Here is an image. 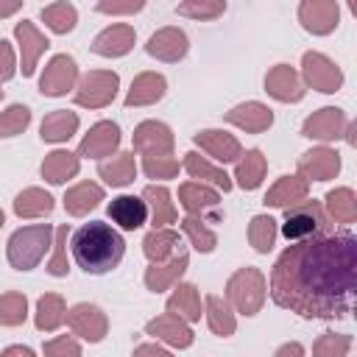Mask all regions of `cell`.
Segmentation results:
<instances>
[{
    "label": "cell",
    "instance_id": "ba28073f",
    "mask_svg": "<svg viewBox=\"0 0 357 357\" xmlns=\"http://www.w3.org/2000/svg\"><path fill=\"white\" fill-rule=\"evenodd\" d=\"M75 78H78L75 61L67 53H59V56H53L47 61V67H45V73L39 78V92L47 95V98H61V95H67L73 89Z\"/></svg>",
    "mask_w": 357,
    "mask_h": 357
},
{
    "label": "cell",
    "instance_id": "7a4b0ae2",
    "mask_svg": "<svg viewBox=\"0 0 357 357\" xmlns=\"http://www.w3.org/2000/svg\"><path fill=\"white\" fill-rule=\"evenodd\" d=\"M70 245H73L75 265L84 273H95V276L117 268L126 254V243H123L120 231H114L103 220H92V223H84L81 229H75L70 237Z\"/></svg>",
    "mask_w": 357,
    "mask_h": 357
},
{
    "label": "cell",
    "instance_id": "680465c9",
    "mask_svg": "<svg viewBox=\"0 0 357 357\" xmlns=\"http://www.w3.org/2000/svg\"><path fill=\"white\" fill-rule=\"evenodd\" d=\"M0 98H3V89H0Z\"/></svg>",
    "mask_w": 357,
    "mask_h": 357
},
{
    "label": "cell",
    "instance_id": "c3c4849f",
    "mask_svg": "<svg viewBox=\"0 0 357 357\" xmlns=\"http://www.w3.org/2000/svg\"><path fill=\"white\" fill-rule=\"evenodd\" d=\"M56 251H53V259L47 262V271L53 273V276H67V251H64V245H67V226H59L56 229Z\"/></svg>",
    "mask_w": 357,
    "mask_h": 357
},
{
    "label": "cell",
    "instance_id": "83f0119b",
    "mask_svg": "<svg viewBox=\"0 0 357 357\" xmlns=\"http://www.w3.org/2000/svg\"><path fill=\"white\" fill-rule=\"evenodd\" d=\"M142 201H145V206L151 209V223H153V229H162V226H167V223H176V206H173L170 192H167L165 187H156V184L145 187V190H142Z\"/></svg>",
    "mask_w": 357,
    "mask_h": 357
},
{
    "label": "cell",
    "instance_id": "8fae6325",
    "mask_svg": "<svg viewBox=\"0 0 357 357\" xmlns=\"http://www.w3.org/2000/svg\"><path fill=\"white\" fill-rule=\"evenodd\" d=\"M120 145V128L112 120H100L89 128V134L81 139L78 145V156L86 159H100V156H112Z\"/></svg>",
    "mask_w": 357,
    "mask_h": 357
},
{
    "label": "cell",
    "instance_id": "e575fe53",
    "mask_svg": "<svg viewBox=\"0 0 357 357\" xmlns=\"http://www.w3.org/2000/svg\"><path fill=\"white\" fill-rule=\"evenodd\" d=\"M14 212L20 218H45L53 212V198L39 187H28L14 198Z\"/></svg>",
    "mask_w": 357,
    "mask_h": 357
},
{
    "label": "cell",
    "instance_id": "9a60e30c",
    "mask_svg": "<svg viewBox=\"0 0 357 357\" xmlns=\"http://www.w3.org/2000/svg\"><path fill=\"white\" fill-rule=\"evenodd\" d=\"M134 151L137 153H170L173 151V134L165 123L145 120L134 128Z\"/></svg>",
    "mask_w": 357,
    "mask_h": 357
},
{
    "label": "cell",
    "instance_id": "f546056e",
    "mask_svg": "<svg viewBox=\"0 0 357 357\" xmlns=\"http://www.w3.org/2000/svg\"><path fill=\"white\" fill-rule=\"evenodd\" d=\"M265 167H268V162H265L262 151L251 148V151L240 153L234 178H237V184H240L243 190H257V187L262 184V178H265Z\"/></svg>",
    "mask_w": 357,
    "mask_h": 357
},
{
    "label": "cell",
    "instance_id": "7dc6e473",
    "mask_svg": "<svg viewBox=\"0 0 357 357\" xmlns=\"http://www.w3.org/2000/svg\"><path fill=\"white\" fill-rule=\"evenodd\" d=\"M349 349H351V340H349L346 335H332V332H326V335H321L318 343L312 346V354H318V357H343Z\"/></svg>",
    "mask_w": 357,
    "mask_h": 357
},
{
    "label": "cell",
    "instance_id": "6da1fadb",
    "mask_svg": "<svg viewBox=\"0 0 357 357\" xmlns=\"http://www.w3.org/2000/svg\"><path fill=\"white\" fill-rule=\"evenodd\" d=\"M357 284V240L318 234L293 240L271 271V298L301 318H346Z\"/></svg>",
    "mask_w": 357,
    "mask_h": 357
},
{
    "label": "cell",
    "instance_id": "bcb514c9",
    "mask_svg": "<svg viewBox=\"0 0 357 357\" xmlns=\"http://www.w3.org/2000/svg\"><path fill=\"white\" fill-rule=\"evenodd\" d=\"M142 170L148 178H173L178 173V162L170 153H145Z\"/></svg>",
    "mask_w": 357,
    "mask_h": 357
},
{
    "label": "cell",
    "instance_id": "d4e9b609",
    "mask_svg": "<svg viewBox=\"0 0 357 357\" xmlns=\"http://www.w3.org/2000/svg\"><path fill=\"white\" fill-rule=\"evenodd\" d=\"M167 84L159 73H142L134 78L131 92L126 95V106H151L165 95Z\"/></svg>",
    "mask_w": 357,
    "mask_h": 357
},
{
    "label": "cell",
    "instance_id": "7402d4cb",
    "mask_svg": "<svg viewBox=\"0 0 357 357\" xmlns=\"http://www.w3.org/2000/svg\"><path fill=\"white\" fill-rule=\"evenodd\" d=\"M195 145H201L209 156H215L218 162H237L243 148L240 142L226 134V131H215V128H206V131H198L195 134Z\"/></svg>",
    "mask_w": 357,
    "mask_h": 357
},
{
    "label": "cell",
    "instance_id": "f6af8a7d",
    "mask_svg": "<svg viewBox=\"0 0 357 357\" xmlns=\"http://www.w3.org/2000/svg\"><path fill=\"white\" fill-rule=\"evenodd\" d=\"M31 123V109L22 106V103H14L8 106L3 114H0V137H14V134H22Z\"/></svg>",
    "mask_w": 357,
    "mask_h": 357
},
{
    "label": "cell",
    "instance_id": "9f6ffc18",
    "mask_svg": "<svg viewBox=\"0 0 357 357\" xmlns=\"http://www.w3.org/2000/svg\"><path fill=\"white\" fill-rule=\"evenodd\" d=\"M3 354H25V357H31V354H33V349H28V346H8Z\"/></svg>",
    "mask_w": 357,
    "mask_h": 357
},
{
    "label": "cell",
    "instance_id": "836d02e7",
    "mask_svg": "<svg viewBox=\"0 0 357 357\" xmlns=\"http://www.w3.org/2000/svg\"><path fill=\"white\" fill-rule=\"evenodd\" d=\"M167 312L184 318V321H201V296L192 284H178L173 296L167 298Z\"/></svg>",
    "mask_w": 357,
    "mask_h": 357
},
{
    "label": "cell",
    "instance_id": "cb8c5ba5",
    "mask_svg": "<svg viewBox=\"0 0 357 357\" xmlns=\"http://www.w3.org/2000/svg\"><path fill=\"white\" fill-rule=\"evenodd\" d=\"M307 190H310V184H307V178H301V176H282L268 192H265V198H262V204L265 206H293V204H298V201H304L307 198Z\"/></svg>",
    "mask_w": 357,
    "mask_h": 357
},
{
    "label": "cell",
    "instance_id": "816d5d0a",
    "mask_svg": "<svg viewBox=\"0 0 357 357\" xmlns=\"http://www.w3.org/2000/svg\"><path fill=\"white\" fill-rule=\"evenodd\" d=\"M11 78H14V50H11V42L0 39V84Z\"/></svg>",
    "mask_w": 357,
    "mask_h": 357
},
{
    "label": "cell",
    "instance_id": "44dd1931",
    "mask_svg": "<svg viewBox=\"0 0 357 357\" xmlns=\"http://www.w3.org/2000/svg\"><path fill=\"white\" fill-rule=\"evenodd\" d=\"M134 47V28L131 25H112L106 31H100L92 42V50L98 56L114 59V56H126Z\"/></svg>",
    "mask_w": 357,
    "mask_h": 357
},
{
    "label": "cell",
    "instance_id": "f35d334b",
    "mask_svg": "<svg viewBox=\"0 0 357 357\" xmlns=\"http://www.w3.org/2000/svg\"><path fill=\"white\" fill-rule=\"evenodd\" d=\"M206 324H209V329L215 332V335H220V337H229V335H234V315H231V310L223 304V298H218V296H206Z\"/></svg>",
    "mask_w": 357,
    "mask_h": 357
},
{
    "label": "cell",
    "instance_id": "681fc988",
    "mask_svg": "<svg viewBox=\"0 0 357 357\" xmlns=\"http://www.w3.org/2000/svg\"><path fill=\"white\" fill-rule=\"evenodd\" d=\"M145 6V0H98V11L100 14H134Z\"/></svg>",
    "mask_w": 357,
    "mask_h": 357
},
{
    "label": "cell",
    "instance_id": "11a10c76",
    "mask_svg": "<svg viewBox=\"0 0 357 357\" xmlns=\"http://www.w3.org/2000/svg\"><path fill=\"white\" fill-rule=\"evenodd\" d=\"M276 354H279V357H282V354H304V349H301L298 343H287V346H279Z\"/></svg>",
    "mask_w": 357,
    "mask_h": 357
},
{
    "label": "cell",
    "instance_id": "ab89813d",
    "mask_svg": "<svg viewBox=\"0 0 357 357\" xmlns=\"http://www.w3.org/2000/svg\"><path fill=\"white\" fill-rule=\"evenodd\" d=\"M42 20L47 22V28L53 33H70L78 22V11L70 3H53V6L42 8Z\"/></svg>",
    "mask_w": 357,
    "mask_h": 357
},
{
    "label": "cell",
    "instance_id": "d6a6232c",
    "mask_svg": "<svg viewBox=\"0 0 357 357\" xmlns=\"http://www.w3.org/2000/svg\"><path fill=\"white\" fill-rule=\"evenodd\" d=\"M67 318V307H64V298L59 293H45L36 304V329L39 332H53L64 324Z\"/></svg>",
    "mask_w": 357,
    "mask_h": 357
},
{
    "label": "cell",
    "instance_id": "ac0fdd59",
    "mask_svg": "<svg viewBox=\"0 0 357 357\" xmlns=\"http://www.w3.org/2000/svg\"><path fill=\"white\" fill-rule=\"evenodd\" d=\"M187 47H190L187 45V36L178 28H162L145 45V50L153 59H162V61H178V59H184L187 56Z\"/></svg>",
    "mask_w": 357,
    "mask_h": 357
},
{
    "label": "cell",
    "instance_id": "f1b7e54d",
    "mask_svg": "<svg viewBox=\"0 0 357 357\" xmlns=\"http://www.w3.org/2000/svg\"><path fill=\"white\" fill-rule=\"evenodd\" d=\"M75 128H78V114L67 112V109H56L42 120L39 137L45 142H64V139H70L75 134Z\"/></svg>",
    "mask_w": 357,
    "mask_h": 357
},
{
    "label": "cell",
    "instance_id": "9c48e42d",
    "mask_svg": "<svg viewBox=\"0 0 357 357\" xmlns=\"http://www.w3.org/2000/svg\"><path fill=\"white\" fill-rule=\"evenodd\" d=\"M64 321H67V326H70L78 337H84V340H89V343L103 340L106 326H109L103 310L95 307V304H75V307L67 312Z\"/></svg>",
    "mask_w": 357,
    "mask_h": 357
},
{
    "label": "cell",
    "instance_id": "ee69618b",
    "mask_svg": "<svg viewBox=\"0 0 357 357\" xmlns=\"http://www.w3.org/2000/svg\"><path fill=\"white\" fill-rule=\"evenodd\" d=\"M226 8V0H184L178 3V14L181 17H192V20H215L220 17Z\"/></svg>",
    "mask_w": 357,
    "mask_h": 357
},
{
    "label": "cell",
    "instance_id": "db71d44e",
    "mask_svg": "<svg viewBox=\"0 0 357 357\" xmlns=\"http://www.w3.org/2000/svg\"><path fill=\"white\" fill-rule=\"evenodd\" d=\"M134 351H137V354H165V349H162L159 343H148V346H137Z\"/></svg>",
    "mask_w": 357,
    "mask_h": 357
},
{
    "label": "cell",
    "instance_id": "8992f818",
    "mask_svg": "<svg viewBox=\"0 0 357 357\" xmlns=\"http://www.w3.org/2000/svg\"><path fill=\"white\" fill-rule=\"evenodd\" d=\"M117 73L112 70H92L81 78L78 89H75V103L78 106H89V109H100V106H109L114 100V92H117Z\"/></svg>",
    "mask_w": 357,
    "mask_h": 357
},
{
    "label": "cell",
    "instance_id": "b9f144b4",
    "mask_svg": "<svg viewBox=\"0 0 357 357\" xmlns=\"http://www.w3.org/2000/svg\"><path fill=\"white\" fill-rule=\"evenodd\" d=\"M181 229H184V234L190 237L192 248H198L201 254H209V251L218 245V237H215V231H209V229L204 226V220H198L195 215L184 218V220H181Z\"/></svg>",
    "mask_w": 357,
    "mask_h": 357
},
{
    "label": "cell",
    "instance_id": "d590c367",
    "mask_svg": "<svg viewBox=\"0 0 357 357\" xmlns=\"http://www.w3.org/2000/svg\"><path fill=\"white\" fill-rule=\"evenodd\" d=\"M184 170H187L192 178H201V181H209V184L220 187L223 192H229V190H231V178H229L220 167H215V165H209L206 159H201L195 151L184 153Z\"/></svg>",
    "mask_w": 357,
    "mask_h": 357
},
{
    "label": "cell",
    "instance_id": "4dcf8cb0",
    "mask_svg": "<svg viewBox=\"0 0 357 357\" xmlns=\"http://www.w3.org/2000/svg\"><path fill=\"white\" fill-rule=\"evenodd\" d=\"M100 201H103V190H100L98 184H92V181H81V184H75L73 190H67V195H64V209H67V215L81 218V215H86L89 209H95Z\"/></svg>",
    "mask_w": 357,
    "mask_h": 357
},
{
    "label": "cell",
    "instance_id": "4316f807",
    "mask_svg": "<svg viewBox=\"0 0 357 357\" xmlns=\"http://www.w3.org/2000/svg\"><path fill=\"white\" fill-rule=\"evenodd\" d=\"M178 201L190 215H204L206 209H218V192L201 181H187L178 187Z\"/></svg>",
    "mask_w": 357,
    "mask_h": 357
},
{
    "label": "cell",
    "instance_id": "2e32d148",
    "mask_svg": "<svg viewBox=\"0 0 357 357\" xmlns=\"http://www.w3.org/2000/svg\"><path fill=\"white\" fill-rule=\"evenodd\" d=\"M14 36H17L20 50H22V75L28 78V75H33V70H36V59L50 47V42H47V36L39 33V31L33 28V22H28V20L17 22Z\"/></svg>",
    "mask_w": 357,
    "mask_h": 357
},
{
    "label": "cell",
    "instance_id": "7bdbcfd3",
    "mask_svg": "<svg viewBox=\"0 0 357 357\" xmlns=\"http://www.w3.org/2000/svg\"><path fill=\"white\" fill-rule=\"evenodd\" d=\"M28 315V301L22 293H6L0 296V324L3 326H20Z\"/></svg>",
    "mask_w": 357,
    "mask_h": 357
},
{
    "label": "cell",
    "instance_id": "277c9868",
    "mask_svg": "<svg viewBox=\"0 0 357 357\" xmlns=\"http://www.w3.org/2000/svg\"><path fill=\"white\" fill-rule=\"evenodd\" d=\"M329 231V220L324 215V206L318 201H304V204H293L284 206V223H282V234L293 243V240H307V237H318Z\"/></svg>",
    "mask_w": 357,
    "mask_h": 357
},
{
    "label": "cell",
    "instance_id": "7c38bea8",
    "mask_svg": "<svg viewBox=\"0 0 357 357\" xmlns=\"http://www.w3.org/2000/svg\"><path fill=\"white\" fill-rule=\"evenodd\" d=\"M265 92L282 103H296L304 98V81L298 78V73L287 64H276L268 75H265Z\"/></svg>",
    "mask_w": 357,
    "mask_h": 357
},
{
    "label": "cell",
    "instance_id": "f5cc1de1",
    "mask_svg": "<svg viewBox=\"0 0 357 357\" xmlns=\"http://www.w3.org/2000/svg\"><path fill=\"white\" fill-rule=\"evenodd\" d=\"M20 6H22V0H0V20L3 17H11Z\"/></svg>",
    "mask_w": 357,
    "mask_h": 357
},
{
    "label": "cell",
    "instance_id": "4fadbf2b",
    "mask_svg": "<svg viewBox=\"0 0 357 357\" xmlns=\"http://www.w3.org/2000/svg\"><path fill=\"white\" fill-rule=\"evenodd\" d=\"M346 114L335 106H326V109H318L312 112L307 120H304V128L301 134L310 137V139H321V142H329V139H337L346 128Z\"/></svg>",
    "mask_w": 357,
    "mask_h": 357
},
{
    "label": "cell",
    "instance_id": "ffe728a7",
    "mask_svg": "<svg viewBox=\"0 0 357 357\" xmlns=\"http://www.w3.org/2000/svg\"><path fill=\"white\" fill-rule=\"evenodd\" d=\"M109 218H112V223H117L120 229L134 231V229H139V226L148 220V206H145L142 198L120 195V198H112V204H109Z\"/></svg>",
    "mask_w": 357,
    "mask_h": 357
},
{
    "label": "cell",
    "instance_id": "8d00e7d4",
    "mask_svg": "<svg viewBox=\"0 0 357 357\" xmlns=\"http://www.w3.org/2000/svg\"><path fill=\"white\" fill-rule=\"evenodd\" d=\"M176 245H178V231H173V229H153L145 240H142V251H145V257L151 259V262H165L173 251H176Z\"/></svg>",
    "mask_w": 357,
    "mask_h": 357
},
{
    "label": "cell",
    "instance_id": "52a82bcc",
    "mask_svg": "<svg viewBox=\"0 0 357 357\" xmlns=\"http://www.w3.org/2000/svg\"><path fill=\"white\" fill-rule=\"evenodd\" d=\"M301 75H304V81H307L312 89L326 92V95H329V92H337L340 84H343L340 67H337L335 61H329L324 53H315V50L304 53V59H301Z\"/></svg>",
    "mask_w": 357,
    "mask_h": 357
},
{
    "label": "cell",
    "instance_id": "e0dca14e",
    "mask_svg": "<svg viewBox=\"0 0 357 357\" xmlns=\"http://www.w3.org/2000/svg\"><path fill=\"white\" fill-rule=\"evenodd\" d=\"M145 335H151V337H156V340H165V343H170V346H176V349H187V346L192 343V329L184 324V318H178V315H173V312L153 318V321L145 326Z\"/></svg>",
    "mask_w": 357,
    "mask_h": 357
},
{
    "label": "cell",
    "instance_id": "6f0895ef",
    "mask_svg": "<svg viewBox=\"0 0 357 357\" xmlns=\"http://www.w3.org/2000/svg\"><path fill=\"white\" fill-rule=\"evenodd\" d=\"M3 220H6V218H3V209H0V226H3Z\"/></svg>",
    "mask_w": 357,
    "mask_h": 357
},
{
    "label": "cell",
    "instance_id": "f907efd6",
    "mask_svg": "<svg viewBox=\"0 0 357 357\" xmlns=\"http://www.w3.org/2000/svg\"><path fill=\"white\" fill-rule=\"evenodd\" d=\"M45 354H50V357H56V354H81V346L73 340V337H56V340H50V343H45V349H42Z\"/></svg>",
    "mask_w": 357,
    "mask_h": 357
},
{
    "label": "cell",
    "instance_id": "3957f363",
    "mask_svg": "<svg viewBox=\"0 0 357 357\" xmlns=\"http://www.w3.org/2000/svg\"><path fill=\"white\" fill-rule=\"evenodd\" d=\"M53 226L50 223H36V226H25L17 229L8 237V262L17 271H31L42 262L45 251L53 245Z\"/></svg>",
    "mask_w": 357,
    "mask_h": 357
},
{
    "label": "cell",
    "instance_id": "60d3db41",
    "mask_svg": "<svg viewBox=\"0 0 357 357\" xmlns=\"http://www.w3.org/2000/svg\"><path fill=\"white\" fill-rule=\"evenodd\" d=\"M248 240L259 254H268L276 240V220L271 215H257L248 226Z\"/></svg>",
    "mask_w": 357,
    "mask_h": 357
},
{
    "label": "cell",
    "instance_id": "74e56055",
    "mask_svg": "<svg viewBox=\"0 0 357 357\" xmlns=\"http://www.w3.org/2000/svg\"><path fill=\"white\" fill-rule=\"evenodd\" d=\"M326 209H329V218L335 223H354L357 218V198L349 187H340V190H332L326 192Z\"/></svg>",
    "mask_w": 357,
    "mask_h": 357
},
{
    "label": "cell",
    "instance_id": "d6986e66",
    "mask_svg": "<svg viewBox=\"0 0 357 357\" xmlns=\"http://www.w3.org/2000/svg\"><path fill=\"white\" fill-rule=\"evenodd\" d=\"M187 265H190L187 251H176L173 259L165 262V265H162V262H153V265L145 271V287L153 290V293L167 290L170 284H176V282L181 279V273L187 271Z\"/></svg>",
    "mask_w": 357,
    "mask_h": 357
},
{
    "label": "cell",
    "instance_id": "5b68a950",
    "mask_svg": "<svg viewBox=\"0 0 357 357\" xmlns=\"http://www.w3.org/2000/svg\"><path fill=\"white\" fill-rule=\"evenodd\" d=\"M226 296H229V301L234 304L237 312L254 315V312H259V307L265 301V276L257 268H240L229 279Z\"/></svg>",
    "mask_w": 357,
    "mask_h": 357
},
{
    "label": "cell",
    "instance_id": "484cf974",
    "mask_svg": "<svg viewBox=\"0 0 357 357\" xmlns=\"http://www.w3.org/2000/svg\"><path fill=\"white\" fill-rule=\"evenodd\" d=\"M98 176L112 184V187H126L134 181L137 176V162H134V153H117L112 159H103L98 165Z\"/></svg>",
    "mask_w": 357,
    "mask_h": 357
},
{
    "label": "cell",
    "instance_id": "603a6c76",
    "mask_svg": "<svg viewBox=\"0 0 357 357\" xmlns=\"http://www.w3.org/2000/svg\"><path fill=\"white\" fill-rule=\"evenodd\" d=\"M226 120H229L231 126H240V128L251 131V134H259V131L271 128L273 114H271L268 106H262V103H257V100H248V103H240V106H234L231 112H226Z\"/></svg>",
    "mask_w": 357,
    "mask_h": 357
},
{
    "label": "cell",
    "instance_id": "30bf717a",
    "mask_svg": "<svg viewBox=\"0 0 357 357\" xmlns=\"http://www.w3.org/2000/svg\"><path fill=\"white\" fill-rule=\"evenodd\" d=\"M337 3L335 0H301L298 6V20L310 33H332L337 28Z\"/></svg>",
    "mask_w": 357,
    "mask_h": 357
},
{
    "label": "cell",
    "instance_id": "5bb4252c",
    "mask_svg": "<svg viewBox=\"0 0 357 357\" xmlns=\"http://www.w3.org/2000/svg\"><path fill=\"white\" fill-rule=\"evenodd\" d=\"M340 170V156L332 148H312L298 159V176L312 181H329Z\"/></svg>",
    "mask_w": 357,
    "mask_h": 357
},
{
    "label": "cell",
    "instance_id": "1f68e13d",
    "mask_svg": "<svg viewBox=\"0 0 357 357\" xmlns=\"http://www.w3.org/2000/svg\"><path fill=\"white\" fill-rule=\"evenodd\" d=\"M75 173H78V156L70 151H53L42 162V178H47L50 184H64Z\"/></svg>",
    "mask_w": 357,
    "mask_h": 357
}]
</instances>
